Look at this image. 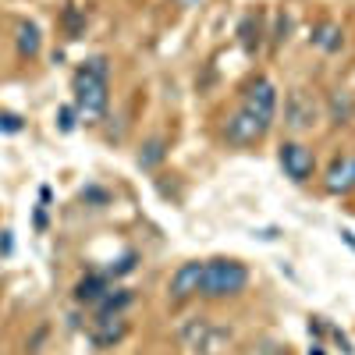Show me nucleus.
<instances>
[{
	"instance_id": "obj_15",
	"label": "nucleus",
	"mask_w": 355,
	"mask_h": 355,
	"mask_svg": "<svg viewBox=\"0 0 355 355\" xmlns=\"http://www.w3.org/2000/svg\"><path fill=\"white\" fill-rule=\"evenodd\" d=\"M309 40H313V46L327 50V53L341 50V43H345V36H341V25H334V21H323V25H316Z\"/></svg>"
},
{
	"instance_id": "obj_10",
	"label": "nucleus",
	"mask_w": 355,
	"mask_h": 355,
	"mask_svg": "<svg viewBox=\"0 0 355 355\" xmlns=\"http://www.w3.org/2000/svg\"><path fill=\"white\" fill-rule=\"evenodd\" d=\"M323 189L331 196H348L355 192V157H338L327 174H323Z\"/></svg>"
},
{
	"instance_id": "obj_3",
	"label": "nucleus",
	"mask_w": 355,
	"mask_h": 355,
	"mask_svg": "<svg viewBox=\"0 0 355 355\" xmlns=\"http://www.w3.org/2000/svg\"><path fill=\"white\" fill-rule=\"evenodd\" d=\"M242 110L252 117V121H256L259 128L270 132L274 117H277V85H274L270 78H266V75L249 78V82H245V89H242Z\"/></svg>"
},
{
	"instance_id": "obj_7",
	"label": "nucleus",
	"mask_w": 355,
	"mask_h": 355,
	"mask_svg": "<svg viewBox=\"0 0 355 355\" xmlns=\"http://www.w3.org/2000/svg\"><path fill=\"white\" fill-rule=\"evenodd\" d=\"M199 281H202V259H189L182 263L178 270L171 274V284H167V295L174 306H182L189 299H196L199 295Z\"/></svg>"
},
{
	"instance_id": "obj_23",
	"label": "nucleus",
	"mask_w": 355,
	"mask_h": 355,
	"mask_svg": "<svg viewBox=\"0 0 355 355\" xmlns=\"http://www.w3.org/2000/svg\"><path fill=\"white\" fill-rule=\"evenodd\" d=\"M11 249H15V239H11V227H4V231H0V252H4V256H11Z\"/></svg>"
},
{
	"instance_id": "obj_5",
	"label": "nucleus",
	"mask_w": 355,
	"mask_h": 355,
	"mask_svg": "<svg viewBox=\"0 0 355 355\" xmlns=\"http://www.w3.org/2000/svg\"><path fill=\"white\" fill-rule=\"evenodd\" d=\"M224 338L227 334L220 327H214L210 320H202V316L182 327V341H185V348H192V355H214L224 345Z\"/></svg>"
},
{
	"instance_id": "obj_16",
	"label": "nucleus",
	"mask_w": 355,
	"mask_h": 355,
	"mask_svg": "<svg viewBox=\"0 0 355 355\" xmlns=\"http://www.w3.org/2000/svg\"><path fill=\"white\" fill-rule=\"evenodd\" d=\"M164 157H167V142H164L160 135H153V139L139 150L135 164H139L142 171H153V167H160V164H164Z\"/></svg>"
},
{
	"instance_id": "obj_22",
	"label": "nucleus",
	"mask_w": 355,
	"mask_h": 355,
	"mask_svg": "<svg viewBox=\"0 0 355 355\" xmlns=\"http://www.w3.org/2000/svg\"><path fill=\"white\" fill-rule=\"evenodd\" d=\"M82 199H85V202H100V206H103L110 196H107L103 189H85V192H82Z\"/></svg>"
},
{
	"instance_id": "obj_19",
	"label": "nucleus",
	"mask_w": 355,
	"mask_h": 355,
	"mask_svg": "<svg viewBox=\"0 0 355 355\" xmlns=\"http://www.w3.org/2000/svg\"><path fill=\"white\" fill-rule=\"evenodd\" d=\"M135 259H139V252H135V249H128V252H125L121 259H117V263H110V266H107L103 274H107L110 281H117V277H125V274H132V270H135Z\"/></svg>"
},
{
	"instance_id": "obj_26",
	"label": "nucleus",
	"mask_w": 355,
	"mask_h": 355,
	"mask_svg": "<svg viewBox=\"0 0 355 355\" xmlns=\"http://www.w3.org/2000/svg\"><path fill=\"white\" fill-rule=\"evenodd\" d=\"M274 355H291V352H274Z\"/></svg>"
},
{
	"instance_id": "obj_25",
	"label": "nucleus",
	"mask_w": 355,
	"mask_h": 355,
	"mask_svg": "<svg viewBox=\"0 0 355 355\" xmlns=\"http://www.w3.org/2000/svg\"><path fill=\"white\" fill-rule=\"evenodd\" d=\"M174 4H178V8H199L202 0H174Z\"/></svg>"
},
{
	"instance_id": "obj_20",
	"label": "nucleus",
	"mask_w": 355,
	"mask_h": 355,
	"mask_svg": "<svg viewBox=\"0 0 355 355\" xmlns=\"http://www.w3.org/2000/svg\"><path fill=\"white\" fill-rule=\"evenodd\" d=\"M75 117H78L75 103H64V107H57V128H61L64 135H68V132H75Z\"/></svg>"
},
{
	"instance_id": "obj_8",
	"label": "nucleus",
	"mask_w": 355,
	"mask_h": 355,
	"mask_svg": "<svg viewBox=\"0 0 355 355\" xmlns=\"http://www.w3.org/2000/svg\"><path fill=\"white\" fill-rule=\"evenodd\" d=\"M128 338V320L125 316H93V327H89V341H93L100 352L114 348Z\"/></svg>"
},
{
	"instance_id": "obj_2",
	"label": "nucleus",
	"mask_w": 355,
	"mask_h": 355,
	"mask_svg": "<svg viewBox=\"0 0 355 355\" xmlns=\"http://www.w3.org/2000/svg\"><path fill=\"white\" fill-rule=\"evenodd\" d=\"M249 288V266L239 259H202V281L199 295L202 299H234Z\"/></svg>"
},
{
	"instance_id": "obj_24",
	"label": "nucleus",
	"mask_w": 355,
	"mask_h": 355,
	"mask_svg": "<svg viewBox=\"0 0 355 355\" xmlns=\"http://www.w3.org/2000/svg\"><path fill=\"white\" fill-rule=\"evenodd\" d=\"M36 231H46V210H43V206L36 210Z\"/></svg>"
},
{
	"instance_id": "obj_1",
	"label": "nucleus",
	"mask_w": 355,
	"mask_h": 355,
	"mask_svg": "<svg viewBox=\"0 0 355 355\" xmlns=\"http://www.w3.org/2000/svg\"><path fill=\"white\" fill-rule=\"evenodd\" d=\"M71 103L85 121H100L110 107V64L103 53H93L75 68L71 78Z\"/></svg>"
},
{
	"instance_id": "obj_21",
	"label": "nucleus",
	"mask_w": 355,
	"mask_h": 355,
	"mask_svg": "<svg viewBox=\"0 0 355 355\" xmlns=\"http://www.w3.org/2000/svg\"><path fill=\"white\" fill-rule=\"evenodd\" d=\"M25 125H21V117L18 114H11V110H0V132L4 135H18Z\"/></svg>"
},
{
	"instance_id": "obj_18",
	"label": "nucleus",
	"mask_w": 355,
	"mask_h": 355,
	"mask_svg": "<svg viewBox=\"0 0 355 355\" xmlns=\"http://www.w3.org/2000/svg\"><path fill=\"white\" fill-rule=\"evenodd\" d=\"M352 96L345 93V89H338V93L331 96V121L334 125H348V117H352Z\"/></svg>"
},
{
	"instance_id": "obj_12",
	"label": "nucleus",
	"mask_w": 355,
	"mask_h": 355,
	"mask_svg": "<svg viewBox=\"0 0 355 355\" xmlns=\"http://www.w3.org/2000/svg\"><path fill=\"white\" fill-rule=\"evenodd\" d=\"M284 121H288L291 128H313V125H316V103L302 93V89H295V93L288 96Z\"/></svg>"
},
{
	"instance_id": "obj_13",
	"label": "nucleus",
	"mask_w": 355,
	"mask_h": 355,
	"mask_svg": "<svg viewBox=\"0 0 355 355\" xmlns=\"http://www.w3.org/2000/svg\"><path fill=\"white\" fill-rule=\"evenodd\" d=\"M135 302V295L128 291V288H110L107 295H103V299L93 306V316H125V309Z\"/></svg>"
},
{
	"instance_id": "obj_11",
	"label": "nucleus",
	"mask_w": 355,
	"mask_h": 355,
	"mask_svg": "<svg viewBox=\"0 0 355 355\" xmlns=\"http://www.w3.org/2000/svg\"><path fill=\"white\" fill-rule=\"evenodd\" d=\"M15 50H18L21 61H36V57H40V50H43V33H40L36 21L21 18V21L15 25Z\"/></svg>"
},
{
	"instance_id": "obj_9",
	"label": "nucleus",
	"mask_w": 355,
	"mask_h": 355,
	"mask_svg": "<svg viewBox=\"0 0 355 355\" xmlns=\"http://www.w3.org/2000/svg\"><path fill=\"white\" fill-rule=\"evenodd\" d=\"M114 288V281L103 274V270H89L85 277H78V284L71 288V299H75V306H85V309H93L103 295Z\"/></svg>"
},
{
	"instance_id": "obj_14",
	"label": "nucleus",
	"mask_w": 355,
	"mask_h": 355,
	"mask_svg": "<svg viewBox=\"0 0 355 355\" xmlns=\"http://www.w3.org/2000/svg\"><path fill=\"white\" fill-rule=\"evenodd\" d=\"M239 43L249 57H256L259 43H263V15L259 11H249L242 21H239Z\"/></svg>"
},
{
	"instance_id": "obj_17",
	"label": "nucleus",
	"mask_w": 355,
	"mask_h": 355,
	"mask_svg": "<svg viewBox=\"0 0 355 355\" xmlns=\"http://www.w3.org/2000/svg\"><path fill=\"white\" fill-rule=\"evenodd\" d=\"M61 21H64V36L68 40H82L85 36V11L78 4H68L64 15H61Z\"/></svg>"
},
{
	"instance_id": "obj_6",
	"label": "nucleus",
	"mask_w": 355,
	"mask_h": 355,
	"mask_svg": "<svg viewBox=\"0 0 355 355\" xmlns=\"http://www.w3.org/2000/svg\"><path fill=\"white\" fill-rule=\"evenodd\" d=\"M266 135V128H259L252 117L239 107L234 114H227L224 117V142L227 146H234V150H245V146H256L259 139Z\"/></svg>"
},
{
	"instance_id": "obj_4",
	"label": "nucleus",
	"mask_w": 355,
	"mask_h": 355,
	"mask_svg": "<svg viewBox=\"0 0 355 355\" xmlns=\"http://www.w3.org/2000/svg\"><path fill=\"white\" fill-rule=\"evenodd\" d=\"M277 164H281L284 178H291L295 185H306L309 178H313V171H316V157H313V150H309V146H302V142H295V139L281 142Z\"/></svg>"
}]
</instances>
